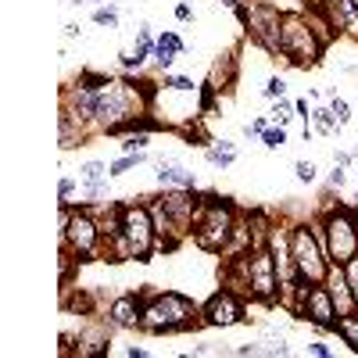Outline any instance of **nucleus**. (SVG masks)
<instances>
[{"instance_id": "1", "label": "nucleus", "mask_w": 358, "mask_h": 358, "mask_svg": "<svg viewBox=\"0 0 358 358\" xmlns=\"http://www.w3.org/2000/svg\"><path fill=\"white\" fill-rule=\"evenodd\" d=\"M147 90H140L136 83H118V79H104L97 83V129L104 133H122L133 118L143 115L147 104Z\"/></svg>"}, {"instance_id": "2", "label": "nucleus", "mask_w": 358, "mask_h": 358, "mask_svg": "<svg viewBox=\"0 0 358 358\" xmlns=\"http://www.w3.org/2000/svg\"><path fill=\"white\" fill-rule=\"evenodd\" d=\"M233 233H236L233 208L226 201H219L215 194L201 197L197 215H194V241H197V248L212 251V255H222L229 248V241H233Z\"/></svg>"}, {"instance_id": "3", "label": "nucleus", "mask_w": 358, "mask_h": 358, "mask_svg": "<svg viewBox=\"0 0 358 358\" xmlns=\"http://www.w3.org/2000/svg\"><path fill=\"white\" fill-rule=\"evenodd\" d=\"M204 319H197V305L190 297L176 294V290H165L158 294L155 301L143 305V319H140V330L147 334H179V330H190Z\"/></svg>"}, {"instance_id": "4", "label": "nucleus", "mask_w": 358, "mask_h": 358, "mask_svg": "<svg viewBox=\"0 0 358 358\" xmlns=\"http://www.w3.org/2000/svg\"><path fill=\"white\" fill-rule=\"evenodd\" d=\"M290 258H294V273L297 283H326L330 276V255L319 236V226H294L290 229Z\"/></svg>"}, {"instance_id": "5", "label": "nucleus", "mask_w": 358, "mask_h": 358, "mask_svg": "<svg viewBox=\"0 0 358 358\" xmlns=\"http://www.w3.org/2000/svg\"><path fill=\"white\" fill-rule=\"evenodd\" d=\"M322 36L319 29L305 18V15H283V25H280V54L287 57L290 65L297 69H308L322 57Z\"/></svg>"}, {"instance_id": "6", "label": "nucleus", "mask_w": 358, "mask_h": 358, "mask_svg": "<svg viewBox=\"0 0 358 358\" xmlns=\"http://www.w3.org/2000/svg\"><path fill=\"white\" fill-rule=\"evenodd\" d=\"M101 222L90 212H72L69 204H62V244L69 255H76V262H94L101 255Z\"/></svg>"}, {"instance_id": "7", "label": "nucleus", "mask_w": 358, "mask_h": 358, "mask_svg": "<svg viewBox=\"0 0 358 358\" xmlns=\"http://www.w3.org/2000/svg\"><path fill=\"white\" fill-rule=\"evenodd\" d=\"M118 236L126 241L129 258L151 262V255L158 248V229H155L151 204H122V233Z\"/></svg>"}, {"instance_id": "8", "label": "nucleus", "mask_w": 358, "mask_h": 358, "mask_svg": "<svg viewBox=\"0 0 358 358\" xmlns=\"http://www.w3.org/2000/svg\"><path fill=\"white\" fill-rule=\"evenodd\" d=\"M319 236H322V244H326L330 262H337V265L351 262L358 255V215L337 208V212H330V215L322 219Z\"/></svg>"}, {"instance_id": "9", "label": "nucleus", "mask_w": 358, "mask_h": 358, "mask_svg": "<svg viewBox=\"0 0 358 358\" xmlns=\"http://www.w3.org/2000/svg\"><path fill=\"white\" fill-rule=\"evenodd\" d=\"M280 268H276V255L273 248H255L248 251V290L265 305L280 301Z\"/></svg>"}, {"instance_id": "10", "label": "nucleus", "mask_w": 358, "mask_h": 358, "mask_svg": "<svg viewBox=\"0 0 358 358\" xmlns=\"http://www.w3.org/2000/svg\"><path fill=\"white\" fill-rule=\"evenodd\" d=\"M294 290H297L294 312L305 315L315 326H322V330H334L341 315H337V305L330 297V287H326V283H294Z\"/></svg>"}, {"instance_id": "11", "label": "nucleus", "mask_w": 358, "mask_h": 358, "mask_svg": "<svg viewBox=\"0 0 358 358\" xmlns=\"http://www.w3.org/2000/svg\"><path fill=\"white\" fill-rule=\"evenodd\" d=\"M248 29H251V36L268 50V54H280V25H283V15L273 8V4H255L251 11H248V22H244Z\"/></svg>"}, {"instance_id": "12", "label": "nucleus", "mask_w": 358, "mask_h": 358, "mask_svg": "<svg viewBox=\"0 0 358 358\" xmlns=\"http://www.w3.org/2000/svg\"><path fill=\"white\" fill-rule=\"evenodd\" d=\"M201 319L204 322H212V326H233V322H241L244 319V305H241V297H236V290H219L208 297V305L201 308Z\"/></svg>"}, {"instance_id": "13", "label": "nucleus", "mask_w": 358, "mask_h": 358, "mask_svg": "<svg viewBox=\"0 0 358 358\" xmlns=\"http://www.w3.org/2000/svg\"><path fill=\"white\" fill-rule=\"evenodd\" d=\"M65 111L76 115L83 126H94L97 122V86L79 79L72 90H65Z\"/></svg>"}, {"instance_id": "14", "label": "nucleus", "mask_w": 358, "mask_h": 358, "mask_svg": "<svg viewBox=\"0 0 358 358\" xmlns=\"http://www.w3.org/2000/svg\"><path fill=\"white\" fill-rule=\"evenodd\" d=\"M140 319H143V297L140 294L115 297L111 308H108V326L111 330H140Z\"/></svg>"}, {"instance_id": "15", "label": "nucleus", "mask_w": 358, "mask_h": 358, "mask_svg": "<svg viewBox=\"0 0 358 358\" xmlns=\"http://www.w3.org/2000/svg\"><path fill=\"white\" fill-rule=\"evenodd\" d=\"M326 287H330V297H334V305H337V315H351L358 312V301H355V294H351V283L344 276V265H330V276H326Z\"/></svg>"}, {"instance_id": "16", "label": "nucleus", "mask_w": 358, "mask_h": 358, "mask_svg": "<svg viewBox=\"0 0 358 358\" xmlns=\"http://www.w3.org/2000/svg\"><path fill=\"white\" fill-rule=\"evenodd\" d=\"M158 183H162L165 190H197V176H194L187 165L162 158V162H158Z\"/></svg>"}, {"instance_id": "17", "label": "nucleus", "mask_w": 358, "mask_h": 358, "mask_svg": "<svg viewBox=\"0 0 358 358\" xmlns=\"http://www.w3.org/2000/svg\"><path fill=\"white\" fill-rule=\"evenodd\" d=\"M322 11H326V18H330V29L358 33V4L355 0H322Z\"/></svg>"}, {"instance_id": "18", "label": "nucleus", "mask_w": 358, "mask_h": 358, "mask_svg": "<svg viewBox=\"0 0 358 358\" xmlns=\"http://www.w3.org/2000/svg\"><path fill=\"white\" fill-rule=\"evenodd\" d=\"M183 50H187V47H183V40H179L176 33H162V36H158V47H155L151 57H155V65H158V69H169V65L176 62V54H183Z\"/></svg>"}, {"instance_id": "19", "label": "nucleus", "mask_w": 358, "mask_h": 358, "mask_svg": "<svg viewBox=\"0 0 358 358\" xmlns=\"http://www.w3.org/2000/svg\"><path fill=\"white\" fill-rule=\"evenodd\" d=\"M233 65H236V57L233 54H219V62L212 65V72H208V94H215V90H226L233 83Z\"/></svg>"}, {"instance_id": "20", "label": "nucleus", "mask_w": 358, "mask_h": 358, "mask_svg": "<svg viewBox=\"0 0 358 358\" xmlns=\"http://www.w3.org/2000/svg\"><path fill=\"white\" fill-rule=\"evenodd\" d=\"M57 140H62L65 151H69V147H76V143H83V122H79L76 115H69V111L57 115Z\"/></svg>"}, {"instance_id": "21", "label": "nucleus", "mask_w": 358, "mask_h": 358, "mask_svg": "<svg viewBox=\"0 0 358 358\" xmlns=\"http://www.w3.org/2000/svg\"><path fill=\"white\" fill-rule=\"evenodd\" d=\"M204 158H208V165H215V169H229V165L236 162V143H229V140L212 143V147L204 151Z\"/></svg>"}, {"instance_id": "22", "label": "nucleus", "mask_w": 358, "mask_h": 358, "mask_svg": "<svg viewBox=\"0 0 358 358\" xmlns=\"http://www.w3.org/2000/svg\"><path fill=\"white\" fill-rule=\"evenodd\" d=\"M108 169L101 165V162H86L83 169H79V179H83V187H104L108 183Z\"/></svg>"}, {"instance_id": "23", "label": "nucleus", "mask_w": 358, "mask_h": 358, "mask_svg": "<svg viewBox=\"0 0 358 358\" xmlns=\"http://www.w3.org/2000/svg\"><path fill=\"white\" fill-rule=\"evenodd\" d=\"M334 330L344 337V344H351V351H358V312H351V315H341Z\"/></svg>"}, {"instance_id": "24", "label": "nucleus", "mask_w": 358, "mask_h": 358, "mask_svg": "<svg viewBox=\"0 0 358 358\" xmlns=\"http://www.w3.org/2000/svg\"><path fill=\"white\" fill-rule=\"evenodd\" d=\"M147 162V151H136V155H122V158H118V162H111V176H126L129 169H136V165H143Z\"/></svg>"}, {"instance_id": "25", "label": "nucleus", "mask_w": 358, "mask_h": 358, "mask_svg": "<svg viewBox=\"0 0 358 358\" xmlns=\"http://www.w3.org/2000/svg\"><path fill=\"white\" fill-rule=\"evenodd\" d=\"M312 122H315V129H319V133H334V129H341L330 108H319V111H312Z\"/></svg>"}, {"instance_id": "26", "label": "nucleus", "mask_w": 358, "mask_h": 358, "mask_svg": "<svg viewBox=\"0 0 358 358\" xmlns=\"http://www.w3.org/2000/svg\"><path fill=\"white\" fill-rule=\"evenodd\" d=\"M262 140H265L268 151H276V147L287 143V129H283V126H273V129H265V133H262Z\"/></svg>"}, {"instance_id": "27", "label": "nucleus", "mask_w": 358, "mask_h": 358, "mask_svg": "<svg viewBox=\"0 0 358 358\" xmlns=\"http://www.w3.org/2000/svg\"><path fill=\"white\" fill-rule=\"evenodd\" d=\"M330 111H334V118H337V126H348V122H351V108H348L344 97H334V101H330Z\"/></svg>"}, {"instance_id": "28", "label": "nucleus", "mask_w": 358, "mask_h": 358, "mask_svg": "<svg viewBox=\"0 0 358 358\" xmlns=\"http://www.w3.org/2000/svg\"><path fill=\"white\" fill-rule=\"evenodd\" d=\"M143 147H147V133H133V136L122 140V155H136V151H143Z\"/></svg>"}, {"instance_id": "29", "label": "nucleus", "mask_w": 358, "mask_h": 358, "mask_svg": "<svg viewBox=\"0 0 358 358\" xmlns=\"http://www.w3.org/2000/svg\"><path fill=\"white\" fill-rule=\"evenodd\" d=\"M265 97H273V101H280V97H287V83L280 79V76H273L265 83Z\"/></svg>"}, {"instance_id": "30", "label": "nucleus", "mask_w": 358, "mask_h": 358, "mask_svg": "<svg viewBox=\"0 0 358 358\" xmlns=\"http://www.w3.org/2000/svg\"><path fill=\"white\" fill-rule=\"evenodd\" d=\"M94 22L115 29V25H118V11H115V8H97V11H94Z\"/></svg>"}, {"instance_id": "31", "label": "nucleus", "mask_w": 358, "mask_h": 358, "mask_svg": "<svg viewBox=\"0 0 358 358\" xmlns=\"http://www.w3.org/2000/svg\"><path fill=\"white\" fill-rule=\"evenodd\" d=\"M344 276H348V283H351V294H355V301H358V255H355L351 262H344Z\"/></svg>"}, {"instance_id": "32", "label": "nucleus", "mask_w": 358, "mask_h": 358, "mask_svg": "<svg viewBox=\"0 0 358 358\" xmlns=\"http://www.w3.org/2000/svg\"><path fill=\"white\" fill-rule=\"evenodd\" d=\"M290 111H294V108L280 97V101H276V108H273V122H276V126H287V122H290Z\"/></svg>"}, {"instance_id": "33", "label": "nucleus", "mask_w": 358, "mask_h": 358, "mask_svg": "<svg viewBox=\"0 0 358 358\" xmlns=\"http://www.w3.org/2000/svg\"><path fill=\"white\" fill-rule=\"evenodd\" d=\"M294 172H297V179H301V183H315V172H319V169H315L312 162H297Z\"/></svg>"}, {"instance_id": "34", "label": "nucleus", "mask_w": 358, "mask_h": 358, "mask_svg": "<svg viewBox=\"0 0 358 358\" xmlns=\"http://www.w3.org/2000/svg\"><path fill=\"white\" fill-rule=\"evenodd\" d=\"M165 86H169V90H179V94H190V90H194V83H190V79H183V76H169V79H165Z\"/></svg>"}, {"instance_id": "35", "label": "nucleus", "mask_w": 358, "mask_h": 358, "mask_svg": "<svg viewBox=\"0 0 358 358\" xmlns=\"http://www.w3.org/2000/svg\"><path fill=\"white\" fill-rule=\"evenodd\" d=\"M268 129V122H265V118H251V122L244 126V136H262Z\"/></svg>"}, {"instance_id": "36", "label": "nucleus", "mask_w": 358, "mask_h": 358, "mask_svg": "<svg viewBox=\"0 0 358 358\" xmlns=\"http://www.w3.org/2000/svg\"><path fill=\"white\" fill-rule=\"evenodd\" d=\"M57 194H62V204H69V197L76 194V183H72V179H69V176L62 179V183H57Z\"/></svg>"}, {"instance_id": "37", "label": "nucleus", "mask_w": 358, "mask_h": 358, "mask_svg": "<svg viewBox=\"0 0 358 358\" xmlns=\"http://www.w3.org/2000/svg\"><path fill=\"white\" fill-rule=\"evenodd\" d=\"M308 351H312L315 358H330V348H326L322 341H312V344H308Z\"/></svg>"}, {"instance_id": "38", "label": "nucleus", "mask_w": 358, "mask_h": 358, "mask_svg": "<svg viewBox=\"0 0 358 358\" xmlns=\"http://www.w3.org/2000/svg\"><path fill=\"white\" fill-rule=\"evenodd\" d=\"M344 179H348V176H344V169H341V165H334V172H330V183H334V187H344Z\"/></svg>"}, {"instance_id": "39", "label": "nucleus", "mask_w": 358, "mask_h": 358, "mask_svg": "<svg viewBox=\"0 0 358 358\" xmlns=\"http://www.w3.org/2000/svg\"><path fill=\"white\" fill-rule=\"evenodd\" d=\"M294 111L301 115V118H305V126H308V118H312V115H308V101H297V104H294Z\"/></svg>"}, {"instance_id": "40", "label": "nucleus", "mask_w": 358, "mask_h": 358, "mask_svg": "<svg viewBox=\"0 0 358 358\" xmlns=\"http://www.w3.org/2000/svg\"><path fill=\"white\" fill-rule=\"evenodd\" d=\"M176 18H179V22H190V4H179V8H176Z\"/></svg>"}, {"instance_id": "41", "label": "nucleus", "mask_w": 358, "mask_h": 358, "mask_svg": "<svg viewBox=\"0 0 358 358\" xmlns=\"http://www.w3.org/2000/svg\"><path fill=\"white\" fill-rule=\"evenodd\" d=\"M334 165H341V169L351 165V155H348V151H337V155H334Z\"/></svg>"}, {"instance_id": "42", "label": "nucleus", "mask_w": 358, "mask_h": 358, "mask_svg": "<svg viewBox=\"0 0 358 358\" xmlns=\"http://www.w3.org/2000/svg\"><path fill=\"white\" fill-rule=\"evenodd\" d=\"M65 36H69V40H76V36H83V33H79V25H65Z\"/></svg>"}, {"instance_id": "43", "label": "nucleus", "mask_w": 358, "mask_h": 358, "mask_svg": "<svg viewBox=\"0 0 358 358\" xmlns=\"http://www.w3.org/2000/svg\"><path fill=\"white\" fill-rule=\"evenodd\" d=\"M126 355H129V358H143L147 351H143V348H126Z\"/></svg>"}, {"instance_id": "44", "label": "nucleus", "mask_w": 358, "mask_h": 358, "mask_svg": "<svg viewBox=\"0 0 358 358\" xmlns=\"http://www.w3.org/2000/svg\"><path fill=\"white\" fill-rule=\"evenodd\" d=\"M69 4H108V0H69Z\"/></svg>"}, {"instance_id": "45", "label": "nucleus", "mask_w": 358, "mask_h": 358, "mask_svg": "<svg viewBox=\"0 0 358 358\" xmlns=\"http://www.w3.org/2000/svg\"><path fill=\"white\" fill-rule=\"evenodd\" d=\"M305 4H312V8H322V0H305Z\"/></svg>"}, {"instance_id": "46", "label": "nucleus", "mask_w": 358, "mask_h": 358, "mask_svg": "<svg viewBox=\"0 0 358 358\" xmlns=\"http://www.w3.org/2000/svg\"><path fill=\"white\" fill-rule=\"evenodd\" d=\"M355 4H358V0H355Z\"/></svg>"}]
</instances>
